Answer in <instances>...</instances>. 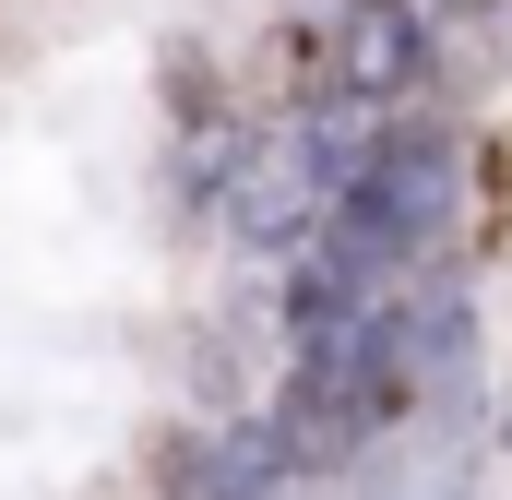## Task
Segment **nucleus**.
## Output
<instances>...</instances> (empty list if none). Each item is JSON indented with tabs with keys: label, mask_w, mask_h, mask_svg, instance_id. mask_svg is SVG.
<instances>
[{
	"label": "nucleus",
	"mask_w": 512,
	"mask_h": 500,
	"mask_svg": "<svg viewBox=\"0 0 512 500\" xmlns=\"http://www.w3.org/2000/svg\"><path fill=\"white\" fill-rule=\"evenodd\" d=\"M465 191H477V143L441 120V108L382 120V131H370L358 191H346V203H334V227H322V250H334V262H358L382 298H417V274L465 239Z\"/></svg>",
	"instance_id": "nucleus-1"
},
{
	"label": "nucleus",
	"mask_w": 512,
	"mask_h": 500,
	"mask_svg": "<svg viewBox=\"0 0 512 500\" xmlns=\"http://www.w3.org/2000/svg\"><path fill=\"white\" fill-rule=\"evenodd\" d=\"M429 48H441L429 0H346L334 36H322V96L358 108V120H393V108L429 84Z\"/></svg>",
	"instance_id": "nucleus-2"
},
{
	"label": "nucleus",
	"mask_w": 512,
	"mask_h": 500,
	"mask_svg": "<svg viewBox=\"0 0 512 500\" xmlns=\"http://www.w3.org/2000/svg\"><path fill=\"white\" fill-rule=\"evenodd\" d=\"M405 500H489V489H477V465H429Z\"/></svg>",
	"instance_id": "nucleus-3"
},
{
	"label": "nucleus",
	"mask_w": 512,
	"mask_h": 500,
	"mask_svg": "<svg viewBox=\"0 0 512 500\" xmlns=\"http://www.w3.org/2000/svg\"><path fill=\"white\" fill-rule=\"evenodd\" d=\"M489 441L512 453V370H501V405H489Z\"/></svg>",
	"instance_id": "nucleus-4"
}]
</instances>
